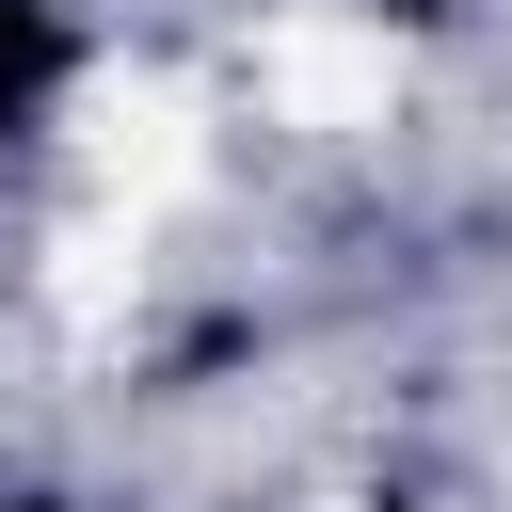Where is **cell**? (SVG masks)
<instances>
[{
    "mask_svg": "<svg viewBox=\"0 0 512 512\" xmlns=\"http://www.w3.org/2000/svg\"><path fill=\"white\" fill-rule=\"evenodd\" d=\"M64 128H80V160H96V192H112L128 224H160V208L192 192V160H208L192 80H160V64H96V80L64 96Z\"/></svg>",
    "mask_w": 512,
    "mask_h": 512,
    "instance_id": "1",
    "label": "cell"
},
{
    "mask_svg": "<svg viewBox=\"0 0 512 512\" xmlns=\"http://www.w3.org/2000/svg\"><path fill=\"white\" fill-rule=\"evenodd\" d=\"M256 80H272L288 128H384L400 112V32L384 16H272Z\"/></svg>",
    "mask_w": 512,
    "mask_h": 512,
    "instance_id": "2",
    "label": "cell"
}]
</instances>
